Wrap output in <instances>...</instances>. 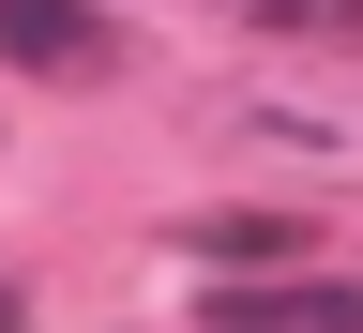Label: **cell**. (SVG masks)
<instances>
[{
	"instance_id": "2",
	"label": "cell",
	"mask_w": 363,
	"mask_h": 333,
	"mask_svg": "<svg viewBox=\"0 0 363 333\" xmlns=\"http://www.w3.org/2000/svg\"><path fill=\"white\" fill-rule=\"evenodd\" d=\"M182 258H212L227 288H272V273H318V227H303V212H197Z\"/></svg>"
},
{
	"instance_id": "5",
	"label": "cell",
	"mask_w": 363,
	"mask_h": 333,
	"mask_svg": "<svg viewBox=\"0 0 363 333\" xmlns=\"http://www.w3.org/2000/svg\"><path fill=\"white\" fill-rule=\"evenodd\" d=\"M0 333H16V288H0Z\"/></svg>"
},
{
	"instance_id": "4",
	"label": "cell",
	"mask_w": 363,
	"mask_h": 333,
	"mask_svg": "<svg viewBox=\"0 0 363 333\" xmlns=\"http://www.w3.org/2000/svg\"><path fill=\"white\" fill-rule=\"evenodd\" d=\"M257 31H333V45H363V0H242Z\"/></svg>"
},
{
	"instance_id": "1",
	"label": "cell",
	"mask_w": 363,
	"mask_h": 333,
	"mask_svg": "<svg viewBox=\"0 0 363 333\" xmlns=\"http://www.w3.org/2000/svg\"><path fill=\"white\" fill-rule=\"evenodd\" d=\"M212 333H363V273H272V288H212Z\"/></svg>"
},
{
	"instance_id": "3",
	"label": "cell",
	"mask_w": 363,
	"mask_h": 333,
	"mask_svg": "<svg viewBox=\"0 0 363 333\" xmlns=\"http://www.w3.org/2000/svg\"><path fill=\"white\" fill-rule=\"evenodd\" d=\"M0 45L45 61V76H106V16L91 0H0Z\"/></svg>"
}]
</instances>
